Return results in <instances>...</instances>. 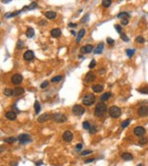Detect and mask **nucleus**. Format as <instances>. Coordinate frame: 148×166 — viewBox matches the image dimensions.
<instances>
[{
    "mask_svg": "<svg viewBox=\"0 0 148 166\" xmlns=\"http://www.w3.org/2000/svg\"><path fill=\"white\" fill-rule=\"evenodd\" d=\"M139 92L141 93H148V86L145 87H142V88H139V90H137Z\"/></svg>",
    "mask_w": 148,
    "mask_h": 166,
    "instance_id": "37",
    "label": "nucleus"
},
{
    "mask_svg": "<svg viewBox=\"0 0 148 166\" xmlns=\"http://www.w3.org/2000/svg\"><path fill=\"white\" fill-rule=\"evenodd\" d=\"M45 15H46V17H47V19H51V20L56 18V13L53 12V11H47V12H46Z\"/></svg>",
    "mask_w": 148,
    "mask_h": 166,
    "instance_id": "17",
    "label": "nucleus"
},
{
    "mask_svg": "<svg viewBox=\"0 0 148 166\" xmlns=\"http://www.w3.org/2000/svg\"><path fill=\"white\" fill-rule=\"evenodd\" d=\"M47 85H48V82H47V81H45V82H43L42 84L41 85V87H42V88H43V87H47Z\"/></svg>",
    "mask_w": 148,
    "mask_h": 166,
    "instance_id": "43",
    "label": "nucleus"
},
{
    "mask_svg": "<svg viewBox=\"0 0 148 166\" xmlns=\"http://www.w3.org/2000/svg\"><path fill=\"white\" fill-rule=\"evenodd\" d=\"M122 23H123V25H127V24H128V19H123V20H122Z\"/></svg>",
    "mask_w": 148,
    "mask_h": 166,
    "instance_id": "48",
    "label": "nucleus"
},
{
    "mask_svg": "<svg viewBox=\"0 0 148 166\" xmlns=\"http://www.w3.org/2000/svg\"><path fill=\"white\" fill-rule=\"evenodd\" d=\"M111 95H112V93L111 92H106V93H104V95L100 97V100H101V102H105V101H107L108 99L111 97Z\"/></svg>",
    "mask_w": 148,
    "mask_h": 166,
    "instance_id": "21",
    "label": "nucleus"
},
{
    "mask_svg": "<svg viewBox=\"0 0 148 166\" xmlns=\"http://www.w3.org/2000/svg\"><path fill=\"white\" fill-rule=\"evenodd\" d=\"M109 114L113 118H118L120 116V114H122V110H120L119 107L114 106H114H112L111 108L109 109Z\"/></svg>",
    "mask_w": 148,
    "mask_h": 166,
    "instance_id": "3",
    "label": "nucleus"
},
{
    "mask_svg": "<svg viewBox=\"0 0 148 166\" xmlns=\"http://www.w3.org/2000/svg\"><path fill=\"white\" fill-rule=\"evenodd\" d=\"M103 48H104V44L103 43H101L100 45H99L95 50H94V53H96V54H100V53H102V51H103Z\"/></svg>",
    "mask_w": 148,
    "mask_h": 166,
    "instance_id": "28",
    "label": "nucleus"
},
{
    "mask_svg": "<svg viewBox=\"0 0 148 166\" xmlns=\"http://www.w3.org/2000/svg\"><path fill=\"white\" fill-rule=\"evenodd\" d=\"M10 1H8V0H3L2 1V3H4V4H6V3H9Z\"/></svg>",
    "mask_w": 148,
    "mask_h": 166,
    "instance_id": "54",
    "label": "nucleus"
},
{
    "mask_svg": "<svg viewBox=\"0 0 148 166\" xmlns=\"http://www.w3.org/2000/svg\"><path fill=\"white\" fill-rule=\"evenodd\" d=\"M71 34H72L73 36H75V32L74 31H71Z\"/></svg>",
    "mask_w": 148,
    "mask_h": 166,
    "instance_id": "55",
    "label": "nucleus"
},
{
    "mask_svg": "<svg viewBox=\"0 0 148 166\" xmlns=\"http://www.w3.org/2000/svg\"><path fill=\"white\" fill-rule=\"evenodd\" d=\"M23 81V77H22V75L20 74H15L12 76V83L15 85H19L20 83Z\"/></svg>",
    "mask_w": 148,
    "mask_h": 166,
    "instance_id": "9",
    "label": "nucleus"
},
{
    "mask_svg": "<svg viewBox=\"0 0 148 166\" xmlns=\"http://www.w3.org/2000/svg\"><path fill=\"white\" fill-rule=\"evenodd\" d=\"M42 160H40V161L36 162V165H37V166H40V165H42Z\"/></svg>",
    "mask_w": 148,
    "mask_h": 166,
    "instance_id": "52",
    "label": "nucleus"
},
{
    "mask_svg": "<svg viewBox=\"0 0 148 166\" xmlns=\"http://www.w3.org/2000/svg\"><path fill=\"white\" fill-rule=\"evenodd\" d=\"M122 40H124V41H128V37L127 36V35H124V34H122Z\"/></svg>",
    "mask_w": 148,
    "mask_h": 166,
    "instance_id": "42",
    "label": "nucleus"
},
{
    "mask_svg": "<svg viewBox=\"0 0 148 166\" xmlns=\"http://www.w3.org/2000/svg\"><path fill=\"white\" fill-rule=\"evenodd\" d=\"M130 124V119H127V120H124L123 122L122 123V128L124 129V128H127V127Z\"/></svg>",
    "mask_w": 148,
    "mask_h": 166,
    "instance_id": "31",
    "label": "nucleus"
},
{
    "mask_svg": "<svg viewBox=\"0 0 148 166\" xmlns=\"http://www.w3.org/2000/svg\"><path fill=\"white\" fill-rule=\"evenodd\" d=\"M92 151L91 150H85V151H83L81 153V155H87V154H90Z\"/></svg>",
    "mask_w": 148,
    "mask_h": 166,
    "instance_id": "46",
    "label": "nucleus"
},
{
    "mask_svg": "<svg viewBox=\"0 0 148 166\" xmlns=\"http://www.w3.org/2000/svg\"><path fill=\"white\" fill-rule=\"evenodd\" d=\"M37 8V3L36 2H33L31 5H29V6H25L23 8V10L22 11H26V10H32V9H35Z\"/></svg>",
    "mask_w": 148,
    "mask_h": 166,
    "instance_id": "25",
    "label": "nucleus"
},
{
    "mask_svg": "<svg viewBox=\"0 0 148 166\" xmlns=\"http://www.w3.org/2000/svg\"><path fill=\"white\" fill-rule=\"evenodd\" d=\"M24 47V42L22 41V40H18V42H17V48L18 49H22Z\"/></svg>",
    "mask_w": 148,
    "mask_h": 166,
    "instance_id": "39",
    "label": "nucleus"
},
{
    "mask_svg": "<svg viewBox=\"0 0 148 166\" xmlns=\"http://www.w3.org/2000/svg\"><path fill=\"white\" fill-rule=\"evenodd\" d=\"M82 126H83V129H85V130H89L91 128V124L88 122V121H85V122H83Z\"/></svg>",
    "mask_w": 148,
    "mask_h": 166,
    "instance_id": "32",
    "label": "nucleus"
},
{
    "mask_svg": "<svg viewBox=\"0 0 148 166\" xmlns=\"http://www.w3.org/2000/svg\"><path fill=\"white\" fill-rule=\"evenodd\" d=\"M51 35L52 37H58L60 35H61V31L59 29H53L51 32Z\"/></svg>",
    "mask_w": 148,
    "mask_h": 166,
    "instance_id": "20",
    "label": "nucleus"
},
{
    "mask_svg": "<svg viewBox=\"0 0 148 166\" xmlns=\"http://www.w3.org/2000/svg\"><path fill=\"white\" fill-rule=\"evenodd\" d=\"M138 115L141 117H145L146 115H148V107L147 106H141L138 109Z\"/></svg>",
    "mask_w": 148,
    "mask_h": 166,
    "instance_id": "11",
    "label": "nucleus"
},
{
    "mask_svg": "<svg viewBox=\"0 0 148 166\" xmlns=\"http://www.w3.org/2000/svg\"><path fill=\"white\" fill-rule=\"evenodd\" d=\"M34 35H35V31H34V29H32V28H28V29H27V32H26V36H27V37L32 38L33 36H34Z\"/></svg>",
    "mask_w": 148,
    "mask_h": 166,
    "instance_id": "22",
    "label": "nucleus"
},
{
    "mask_svg": "<svg viewBox=\"0 0 148 166\" xmlns=\"http://www.w3.org/2000/svg\"><path fill=\"white\" fill-rule=\"evenodd\" d=\"M84 35H85V30H84V29L80 30L79 34H78V36H77V38H76V41H77V42H79V41L81 40V38L83 37V36H84Z\"/></svg>",
    "mask_w": 148,
    "mask_h": 166,
    "instance_id": "26",
    "label": "nucleus"
},
{
    "mask_svg": "<svg viewBox=\"0 0 148 166\" xmlns=\"http://www.w3.org/2000/svg\"><path fill=\"white\" fill-rule=\"evenodd\" d=\"M18 141L20 142V143H27V142H29L31 140H30V136L29 135H27V134H22L18 137Z\"/></svg>",
    "mask_w": 148,
    "mask_h": 166,
    "instance_id": "8",
    "label": "nucleus"
},
{
    "mask_svg": "<svg viewBox=\"0 0 148 166\" xmlns=\"http://www.w3.org/2000/svg\"><path fill=\"white\" fill-rule=\"evenodd\" d=\"M135 40H136V42H138V43H144L145 42L144 37H142V36H137Z\"/></svg>",
    "mask_w": 148,
    "mask_h": 166,
    "instance_id": "36",
    "label": "nucleus"
},
{
    "mask_svg": "<svg viewBox=\"0 0 148 166\" xmlns=\"http://www.w3.org/2000/svg\"><path fill=\"white\" fill-rule=\"evenodd\" d=\"M127 55L130 58V57H132L133 56V54H134V49H127Z\"/></svg>",
    "mask_w": 148,
    "mask_h": 166,
    "instance_id": "34",
    "label": "nucleus"
},
{
    "mask_svg": "<svg viewBox=\"0 0 148 166\" xmlns=\"http://www.w3.org/2000/svg\"><path fill=\"white\" fill-rule=\"evenodd\" d=\"M23 57H24L25 60H27V61H30V60L34 59L35 55H34V52H33L32 50H27V51H25Z\"/></svg>",
    "mask_w": 148,
    "mask_h": 166,
    "instance_id": "10",
    "label": "nucleus"
},
{
    "mask_svg": "<svg viewBox=\"0 0 148 166\" xmlns=\"http://www.w3.org/2000/svg\"><path fill=\"white\" fill-rule=\"evenodd\" d=\"M92 90H93V91H94V92H101L104 90V87H103V85H99V84L93 85Z\"/></svg>",
    "mask_w": 148,
    "mask_h": 166,
    "instance_id": "16",
    "label": "nucleus"
},
{
    "mask_svg": "<svg viewBox=\"0 0 148 166\" xmlns=\"http://www.w3.org/2000/svg\"><path fill=\"white\" fill-rule=\"evenodd\" d=\"M106 112H107V104L106 103L100 102L96 105V108L94 111V114L96 117H102Z\"/></svg>",
    "mask_w": 148,
    "mask_h": 166,
    "instance_id": "1",
    "label": "nucleus"
},
{
    "mask_svg": "<svg viewBox=\"0 0 148 166\" xmlns=\"http://www.w3.org/2000/svg\"><path fill=\"white\" fill-rule=\"evenodd\" d=\"M85 112V109L83 108V106H81V105L77 104V105H74L73 108H72V113L77 115V116H80L82 115Z\"/></svg>",
    "mask_w": 148,
    "mask_h": 166,
    "instance_id": "5",
    "label": "nucleus"
},
{
    "mask_svg": "<svg viewBox=\"0 0 148 166\" xmlns=\"http://www.w3.org/2000/svg\"><path fill=\"white\" fill-rule=\"evenodd\" d=\"M129 16H130V15H129L127 12H122V13H119V14L118 15V18L123 20V19H128Z\"/></svg>",
    "mask_w": 148,
    "mask_h": 166,
    "instance_id": "24",
    "label": "nucleus"
},
{
    "mask_svg": "<svg viewBox=\"0 0 148 166\" xmlns=\"http://www.w3.org/2000/svg\"><path fill=\"white\" fill-rule=\"evenodd\" d=\"M94 158H89V159H86L85 160V163H91V162H93V161H94Z\"/></svg>",
    "mask_w": 148,
    "mask_h": 166,
    "instance_id": "47",
    "label": "nucleus"
},
{
    "mask_svg": "<svg viewBox=\"0 0 148 166\" xmlns=\"http://www.w3.org/2000/svg\"><path fill=\"white\" fill-rule=\"evenodd\" d=\"M96 101V96L94 95H85L83 98H82V103H83V105H85V106H90V105L94 104Z\"/></svg>",
    "mask_w": 148,
    "mask_h": 166,
    "instance_id": "2",
    "label": "nucleus"
},
{
    "mask_svg": "<svg viewBox=\"0 0 148 166\" xmlns=\"http://www.w3.org/2000/svg\"><path fill=\"white\" fill-rule=\"evenodd\" d=\"M62 80V76H55L53 77V78L51 79V82L52 83H56V82H60Z\"/></svg>",
    "mask_w": 148,
    "mask_h": 166,
    "instance_id": "33",
    "label": "nucleus"
},
{
    "mask_svg": "<svg viewBox=\"0 0 148 166\" xmlns=\"http://www.w3.org/2000/svg\"><path fill=\"white\" fill-rule=\"evenodd\" d=\"M122 158H123V160H125V161H128V160L132 159L133 156H132V154H130V153H128V152H123V153L122 154Z\"/></svg>",
    "mask_w": 148,
    "mask_h": 166,
    "instance_id": "19",
    "label": "nucleus"
},
{
    "mask_svg": "<svg viewBox=\"0 0 148 166\" xmlns=\"http://www.w3.org/2000/svg\"><path fill=\"white\" fill-rule=\"evenodd\" d=\"M49 118H51V116H49L48 113H43L42 115L39 116V118H38V121H39L40 123H42V122H46V121H47Z\"/></svg>",
    "mask_w": 148,
    "mask_h": 166,
    "instance_id": "12",
    "label": "nucleus"
},
{
    "mask_svg": "<svg viewBox=\"0 0 148 166\" xmlns=\"http://www.w3.org/2000/svg\"><path fill=\"white\" fill-rule=\"evenodd\" d=\"M133 134L137 137H142L145 134V129L143 128V127H140V126L135 127L134 130H133Z\"/></svg>",
    "mask_w": 148,
    "mask_h": 166,
    "instance_id": "7",
    "label": "nucleus"
},
{
    "mask_svg": "<svg viewBox=\"0 0 148 166\" xmlns=\"http://www.w3.org/2000/svg\"><path fill=\"white\" fill-rule=\"evenodd\" d=\"M146 142H147V139H145V138H143V139H141V140L139 141L140 145H144V143H146Z\"/></svg>",
    "mask_w": 148,
    "mask_h": 166,
    "instance_id": "44",
    "label": "nucleus"
},
{
    "mask_svg": "<svg viewBox=\"0 0 148 166\" xmlns=\"http://www.w3.org/2000/svg\"><path fill=\"white\" fill-rule=\"evenodd\" d=\"M95 66H96V61H95V60H92L91 63L89 64V68H90V69H92V68H94Z\"/></svg>",
    "mask_w": 148,
    "mask_h": 166,
    "instance_id": "41",
    "label": "nucleus"
},
{
    "mask_svg": "<svg viewBox=\"0 0 148 166\" xmlns=\"http://www.w3.org/2000/svg\"><path fill=\"white\" fill-rule=\"evenodd\" d=\"M88 18H89V15H86V17L82 19V23H85V21H86L87 19H88Z\"/></svg>",
    "mask_w": 148,
    "mask_h": 166,
    "instance_id": "51",
    "label": "nucleus"
},
{
    "mask_svg": "<svg viewBox=\"0 0 148 166\" xmlns=\"http://www.w3.org/2000/svg\"><path fill=\"white\" fill-rule=\"evenodd\" d=\"M107 42L109 44H113L114 41V40H112V38H107Z\"/></svg>",
    "mask_w": 148,
    "mask_h": 166,
    "instance_id": "49",
    "label": "nucleus"
},
{
    "mask_svg": "<svg viewBox=\"0 0 148 166\" xmlns=\"http://www.w3.org/2000/svg\"><path fill=\"white\" fill-rule=\"evenodd\" d=\"M4 141H5V142H7V143H12V142H14L16 141V139L13 138V137H11V138H7V139H5Z\"/></svg>",
    "mask_w": 148,
    "mask_h": 166,
    "instance_id": "35",
    "label": "nucleus"
},
{
    "mask_svg": "<svg viewBox=\"0 0 148 166\" xmlns=\"http://www.w3.org/2000/svg\"><path fill=\"white\" fill-rule=\"evenodd\" d=\"M69 27H70V28H76V27H77V25L73 24V23H70V24H69Z\"/></svg>",
    "mask_w": 148,
    "mask_h": 166,
    "instance_id": "50",
    "label": "nucleus"
},
{
    "mask_svg": "<svg viewBox=\"0 0 148 166\" xmlns=\"http://www.w3.org/2000/svg\"><path fill=\"white\" fill-rule=\"evenodd\" d=\"M51 118L57 123H63L65 121H67V117L62 113H55L51 116Z\"/></svg>",
    "mask_w": 148,
    "mask_h": 166,
    "instance_id": "4",
    "label": "nucleus"
},
{
    "mask_svg": "<svg viewBox=\"0 0 148 166\" xmlns=\"http://www.w3.org/2000/svg\"><path fill=\"white\" fill-rule=\"evenodd\" d=\"M111 4H112L111 0H103V1H102V5H103L104 7H106V8L111 6Z\"/></svg>",
    "mask_w": 148,
    "mask_h": 166,
    "instance_id": "29",
    "label": "nucleus"
},
{
    "mask_svg": "<svg viewBox=\"0 0 148 166\" xmlns=\"http://www.w3.org/2000/svg\"><path fill=\"white\" fill-rule=\"evenodd\" d=\"M82 146H83V145L82 143H78V145H76V150H80V149L82 148Z\"/></svg>",
    "mask_w": 148,
    "mask_h": 166,
    "instance_id": "45",
    "label": "nucleus"
},
{
    "mask_svg": "<svg viewBox=\"0 0 148 166\" xmlns=\"http://www.w3.org/2000/svg\"><path fill=\"white\" fill-rule=\"evenodd\" d=\"M21 12H22V11H16V12H14V13H7L6 15H5V17H6V18H11V17H14V16H16V15L20 14Z\"/></svg>",
    "mask_w": 148,
    "mask_h": 166,
    "instance_id": "30",
    "label": "nucleus"
},
{
    "mask_svg": "<svg viewBox=\"0 0 148 166\" xmlns=\"http://www.w3.org/2000/svg\"><path fill=\"white\" fill-rule=\"evenodd\" d=\"M92 50H93V46L91 45V44H88V45L82 47V48L80 49V52H81V53H90Z\"/></svg>",
    "mask_w": 148,
    "mask_h": 166,
    "instance_id": "15",
    "label": "nucleus"
},
{
    "mask_svg": "<svg viewBox=\"0 0 148 166\" xmlns=\"http://www.w3.org/2000/svg\"><path fill=\"white\" fill-rule=\"evenodd\" d=\"M5 116H6V118L10 121H14L16 119V117H17V115H16V113L14 111H8L5 114Z\"/></svg>",
    "mask_w": 148,
    "mask_h": 166,
    "instance_id": "14",
    "label": "nucleus"
},
{
    "mask_svg": "<svg viewBox=\"0 0 148 166\" xmlns=\"http://www.w3.org/2000/svg\"><path fill=\"white\" fill-rule=\"evenodd\" d=\"M97 132V128H96V126H91V128L89 129V133L90 134H95V133Z\"/></svg>",
    "mask_w": 148,
    "mask_h": 166,
    "instance_id": "38",
    "label": "nucleus"
},
{
    "mask_svg": "<svg viewBox=\"0 0 148 166\" xmlns=\"http://www.w3.org/2000/svg\"><path fill=\"white\" fill-rule=\"evenodd\" d=\"M95 79H96L95 74H94V73H91V72H89V73H88V74H86V76H85V81H86V82H88V83L93 82Z\"/></svg>",
    "mask_w": 148,
    "mask_h": 166,
    "instance_id": "13",
    "label": "nucleus"
},
{
    "mask_svg": "<svg viewBox=\"0 0 148 166\" xmlns=\"http://www.w3.org/2000/svg\"><path fill=\"white\" fill-rule=\"evenodd\" d=\"M34 107H35V112H36V114H39V112L41 111V105H40V102L36 100V101H35Z\"/></svg>",
    "mask_w": 148,
    "mask_h": 166,
    "instance_id": "27",
    "label": "nucleus"
},
{
    "mask_svg": "<svg viewBox=\"0 0 148 166\" xmlns=\"http://www.w3.org/2000/svg\"><path fill=\"white\" fill-rule=\"evenodd\" d=\"M24 92H25V91H24L23 87H17L14 88V95H23Z\"/></svg>",
    "mask_w": 148,
    "mask_h": 166,
    "instance_id": "18",
    "label": "nucleus"
},
{
    "mask_svg": "<svg viewBox=\"0 0 148 166\" xmlns=\"http://www.w3.org/2000/svg\"><path fill=\"white\" fill-rule=\"evenodd\" d=\"M62 139H63L64 142H70L71 141H72V139H73L72 133H71L70 131H65V132L63 133V135H62Z\"/></svg>",
    "mask_w": 148,
    "mask_h": 166,
    "instance_id": "6",
    "label": "nucleus"
},
{
    "mask_svg": "<svg viewBox=\"0 0 148 166\" xmlns=\"http://www.w3.org/2000/svg\"><path fill=\"white\" fill-rule=\"evenodd\" d=\"M4 95L6 96H12L14 95V90H12V88H4Z\"/></svg>",
    "mask_w": 148,
    "mask_h": 166,
    "instance_id": "23",
    "label": "nucleus"
},
{
    "mask_svg": "<svg viewBox=\"0 0 148 166\" xmlns=\"http://www.w3.org/2000/svg\"><path fill=\"white\" fill-rule=\"evenodd\" d=\"M114 29L117 30V32H118V34H122V27H120L119 25H114Z\"/></svg>",
    "mask_w": 148,
    "mask_h": 166,
    "instance_id": "40",
    "label": "nucleus"
},
{
    "mask_svg": "<svg viewBox=\"0 0 148 166\" xmlns=\"http://www.w3.org/2000/svg\"><path fill=\"white\" fill-rule=\"evenodd\" d=\"M40 25H47V23H46V21H41V23H40Z\"/></svg>",
    "mask_w": 148,
    "mask_h": 166,
    "instance_id": "53",
    "label": "nucleus"
}]
</instances>
